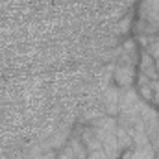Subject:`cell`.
<instances>
[{
    "instance_id": "obj_5",
    "label": "cell",
    "mask_w": 159,
    "mask_h": 159,
    "mask_svg": "<svg viewBox=\"0 0 159 159\" xmlns=\"http://www.w3.org/2000/svg\"><path fill=\"white\" fill-rule=\"evenodd\" d=\"M141 98L137 94V89L135 87H128V89H120V98H119V115L120 113H126V111H131L139 106Z\"/></svg>"
},
{
    "instance_id": "obj_12",
    "label": "cell",
    "mask_w": 159,
    "mask_h": 159,
    "mask_svg": "<svg viewBox=\"0 0 159 159\" xmlns=\"http://www.w3.org/2000/svg\"><path fill=\"white\" fill-rule=\"evenodd\" d=\"M146 52H148V54H150L154 59H156V57H159V34L156 35V37H154V39H152V43L148 44Z\"/></svg>"
},
{
    "instance_id": "obj_13",
    "label": "cell",
    "mask_w": 159,
    "mask_h": 159,
    "mask_svg": "<svg viewBox=\"0 0 159 159\" xmlns=\"http://www.w3.org/2000/svg\"><path fill=\"white\" fill-rule=\"evenodd\" d=\"M56 159H74V157H72L67 150H59V152H57V156H56Z\"/></svg>"
},
{
    "instance_id": "obj_7",
    "label": "cell",
    "mask_w": 159,
    "mask_h": 159,
    "mask_svg": "<svg viewBox=\"0 0 159 159\" xmlns=\"http://www.w3.org/2000/svg\"><path fill=\"white\" fill-rule=\"evenodd\" d=\"M63 150H67V152H69L74 159H87L85 144L81 143V139H80V135L76 133V131L69 137V141H67V144H65V148H63Z\"/></svg>"
},
{
    "instance_id": "obj_4",
    "label": "cell",
    "mask_w": 159,
    "mask_h": 159,
    "mask_svg": "<svg viewBox=\"0 0 159 159\" xmlns=\"http://www.w3.org/2000/svg\"><path fill=\"white\" fill-rule=\"evenodd\" d=\"M139 74L146 76L152 81L159 80V70L156 67V59L146 50H141V54H139Z\"/></svg>"
},
{
    "instance_id": "obj_15",
    "label": "cell",
    "mask_w": 159,
    "mask_h": 159,
    "mask_svg": "<svg viewBox=\"0 0 159 159\" xmlns=\"http://www.w3.org/2000/svg\"><path fill=\"white\" fill-rule=\"evenodd\" d=\"M156 67H157V70H159V57H156Z\"/></svg>"
},
{
    "instance_id": "obj_16",
    "label": "cell",
    "mask_w": 159,
    "mask_h": 159,
    "mask_svg": "<svg viewBox=\"0 0 159 159\" xmlns=\"http://www.w3.org/2000/svg\"><path fill=\"white\" fill-rule=\"evenodd\" d=\"M156 107H157V111H159V102H157V104H156Z\"/></svg>"
},
{
    "instance_id": "obj_8",
    "label": "cell",
    "mask_w": 159,
    "mask_h": 159,
    "mask_svg": "<svg viewBox=\"0 0 159 159\" xmlns=\"http://www.w3.org/2000/svg\"><path fill=\"white\" fill-rule=\"evenodd\" d=\"M137 94L143 102H148V104H154V89H152V80H148L146 76L139 74L137 78Z\"/></svg>"
},
{
    "instance_id": "obj_1",
    "label": "cell",
    "mask_w": 159,
    "mask_h": 159,
    "mask_svg": "<svg viewBox=\"0 0 159 159\" xmlns=\"http://www.w3.org/2000/svg\"><path fill=\"white\" fill-rule=\"evenodd\" d=\"M111 80H113V85H117L119 89L133 87V83H135V65L117 61V65L113 67Z\"/></svg>"
},
{
    "instance_id": "obj_2",
    "label": "cell",
    "mask_w": 159,
    "mask_h": 159,
    "mask_svg": "<svg viewBox=\"0 0 159 159\" xmlns=\"http://www.w3.org/2000/svg\"><path fill=\"white\" fill-rule=\"evenodd\" d=\"M119 98H120V89L117 85L109 83L107 87L102 89L100 102H102V107H104L106 115H109V117H117L119 115Z\"/></svg>"
},
{
    "instance_id": "obj_6",
    "label": "cell",
    "mask_w": 159,
    "mask_h": 159,
    "mask_svg": "<svg viewBox=\"0 0 159 159\" xmlns=\"http://www.w3.org/2000/svg\"><path fill=\"white\" fill-rule=\"evenodd\" d=\"M72 133L69 131V128L67 126H59L56 131H52L50 133V139L48 141H44L46 143V146L50 148V150H56V152H59V150H63L65 148V144H67V141H69V137H70Z\"/></svg>"
},
{
    "instance_id": "obj_14",
    "label": "cell",
    "mask_w": 159,
    "mask_h": 159,
    "mask_svg": "<svg viewBox=\"0 0 159 159\" xmlns=\"http://www.w3.org/2000/svg\"><path fill=\"white\" fill-rule=\"evenodd\" d=\"M11 159H26V157H24L22 154H17V156H13V157H11Z\"/></svg>"
},
{
    "instance_id": "obj_10",
    "label": "cell",
    "mask_w": 159,
    "mask_h": 159,
    "mask_svg": "<svg viewBox=\"0 0 159 159\" xmlns=\"http://www.w3.org/2000/svg\"><path fill=\"white\" fill-rule=\"evenodd\" d=\"M117 141H119V146H120V150H122V152H124V150H131V148H133V139H131L129 131H128V129H124L122 126L117 128Z\"/></svg>"
},
{
    "instance_id": "obj_3",
    "label": "cell",
    "mask_w": 159,
    "mask_h": 159,
    "mask_svg": "<svg viewBox=\"0 0 159 159\" xmlns=\"http://www.w3.org/2000/svg\"><path fill=\"white\" fill-rule=\"evenodd\" d=\"M139 19L157 28L159 32V0H143L139 7Z\"/></svg>"
},
{
    "instance_id": "obj_11",
    "label": "cell",
    "mask_w": 159,
    "mask_h": 159,
    "mask_svg": "<svg viewBox=\"0 0 159 159\" xmlns=\"http://www.w3.org/2000/svg\"><path fill=\"white\" fill-rule=\"evenodd\" d=\"M56 156H57L56 150H41V152H37V154H34V156H30L26 159H56Z\"/></svg>"
},
{
    "instance_id": "obj_9",
    "label": "cell",
    "mask_w": 159,
    "mask_h": 159,
    "mask_svg": "<svg viewBox=\"0 0 159 159\" xmlns=\"http://www.w3.org/2000/svg\"><path fill=\"white\" fill-rule=\"evenodd\" d=\"M156 150L152 144L146 146H133L131 148V159H156Z\"/></svg>"
}]
</instances>
